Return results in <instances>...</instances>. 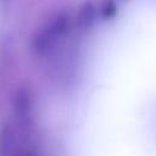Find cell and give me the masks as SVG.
<instances>
[{
    "label": "cell",
    "instance_id": "6da1fadb",
    "mask_svg": "<svg viewBox=\"0 0 156 156\" xmlns=\"http://www.w3.org/2000/svg\"><path fill=\"white\" fill-rule=\"evenodd\" d=\"M68 28L69 17L66 13H57L44 26V28L35 37L34 50L40 55L50 52L65 38Z\"/></svg>",
    "mask_w": 156,
    "mask_h": 156
}]
</instances>
